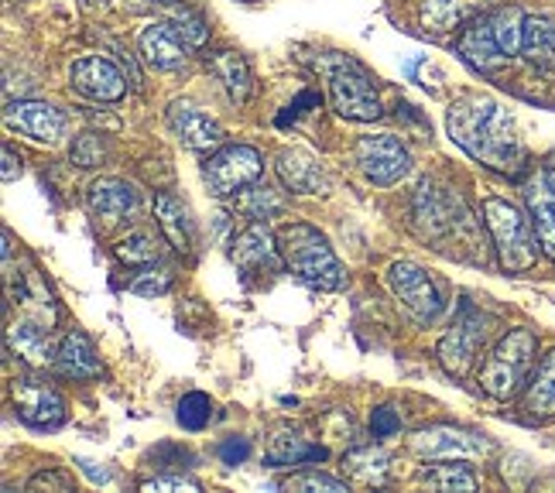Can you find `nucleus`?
I'll use <instances>...</instances> for the list:
<instances>
[{"mask_svg":"<svg viewBox=\"0 0 555 493\" xmlns=\"http://www.w3.org/2000/svg\"><path fill=\"white\" fill-rule=\"evenodd\" d=\"M446 127H450V138L480 165L504 171V176L521 171L525 144L518 138V124L494 96L483 93L460 96L450 106V114H446Z\"/></svg>","mask_w":555,"mask_h":493,"instance_id":"1","label":"nucleus"},{"mask_svg":"<svg viewBox=\"0 0 555 493\" xmlns=\"http://www.w3.org/2000/svg\"><path fill=\"white\" fill-rule=\"evenodd\" d=\"M278 247H282L285 268L319 291H336L344 288L347 274L339 268L336 254L330 247V241L309 223H288L278 230Z\"/></svg>","mask_w":555,"mask_h":493,"instance_id":"2","label":"nucleus"},{"mask_svg":"<svg viewBox=\"0 0 555 493\" xmlns=\"http://www.w3.org/2000/svg\"><path fill=\"white\" fill-rule=\"evenodd\" d=\"M483 226L490 233V241H494L498 261L504 271L518 274L539 264L542 244H539L535 223H531V217H525L515 203L498 199V196L483 199Z\"/></svg>","mask_w":555,"mask_h":493,"instance_id":"3","label":"nucleus"},{"mask_svg":"<svg viewBox=\"0 0 555 493\" xmlns=\"http://www.w3.org/2000/svg\"><path fill=\"white\" fill-rule=\"evenodd\" d=\"M535 353H539V339L531 329H507L498 347L487 353L483 367H480V388L483 394L511 401L528 388V374L535 367Z\"/></svg>","mask_w":555,"mask_h":493,"instance_id":"4","label":"nucleus"},{"mask_svg":"<svg viewBox=\"0 0 555 493\" xmlns=\"http://www.w3.org/2000/svg\"><path fill=\"white\" fill-rule=\"evenodd\" d=\"M326 82H330V103L339 117L347 120H377L380 111V96H377V79L360 66L350 55H326L323 59Z\"/></svg>","mask_w":555,"mask_h":493,"instance_id":"5","label":"nucleus"},{"mask_svg":"<svg viewBox=\"0 0 555 493\" xmlns=\"http://www.w3.org/2000/svg\"><path fill=\"white\" fill-rule=\"evenodd\" d=\"M261 171H264V158H261L258 147L223 144L206 158L203 182L217 199H227V196H237V192L247 189L250 182H258Z\"/></svg>","mask_w":555,"mask_h":493,"instance_id":"6","label":"nucleus"},{"mask_svg":"<svg viewBox=\"0 0 555 493\" xmlns=\"http://www.w3.org/2000/svg\"><path fill=\"white\" fill-rule=\"evenodd\" d=\"M409 449L422 459H460V463H480L494 453V442L483 432L460 425H429L418 428L409 439Z\"/></svg>","mask_w":555,"mask_h":493,"instance_id":"7","label":"nucleus"},{"mask_svg":"<svg viewBox=\"0 0 555 493\" xmlns=\"http://www.w3.org/2000/svg\"><path fill=\"white\" fill-rule=\"evenodd\" d=\"M415 230L422 233L425 241H446L460 233L469 217H466V206L460 203V196H453L450 189H439L433 182H422L418 192H415Z\"/></svg>","mask_w":555,"mask_h":493,"instance_id":"8","label":"nucleus"},{"mask_svg":"<svg viewBox=\"0 0 555 493\" xmlns=\"http://www.w3.org/2000/svg\"><path fill=\"white\" fill-rule=\"evenodd\" d=\"M11 401H14L17 418L31 428H41V432H52V428H59L62 421H66V401H62V394L38 374L14 377L11 380Z\"/></svg>","mask_w":555,"mask_h":493,"instance_id":"9","label":"nucleus"},{"mask_svg":"<svg viewBox=\"0 0 555 493\" xmlns=\"http://www.w3.org/2000/svg\"><path fill=\"white\" fill-rule=\"evenodd\" d=\"M487 326H490L487 315H480L474 309H463V315L453 323V329L446 333L439 339V347H436V356H439L446 374H450V377H466L469 374L477 353L483 350V342L490 336Z\"/></svg>","mask_w":555,"mask_h":493,"instance_id":"10","label":"nucleus"},{"mask_svg":"<svg viewBox=\"0 0 555 493\" xmlns=\"http://www.w3.org/2000/svg\"><path fill=\"white\" fill-rule=\"evenodd\" d=\"M357 165L374 185H395L412 171V155L395 134H371L357 141Z\"/></svg>","mask_w":555,"mask_h":493,"instance_id":"11","label":"nucleus"},{"mask_svg":"<svg viewBox=\"0 0 555 493\" xmlns=\"http://www.w3.org/2000/svg\"><path fill=\"white\" fill-rule=\"evenodd\" d=\"M388 285H391L398 302L409 309L418 319V323H433V319L442 312V295H439L433 277L425 274L418 264L395 261L391 271H388Z\"/></svg>","mask_w":555,"mask_h":493,"instance_id":"12","label":"nucleus"},{"mask_svg":"<svg viewBox=\"0 0 555 493\" xmlns=\"http://www.w3.org/2000/svg\"><path fill=\"white\" fill-rule=\"evenodd\" d=\"M230 261L250 277H264V274H282L285 257L271 230H264L261 223H250L247 230H241L237 237H233Z\"/></svg>","mask_w":555,"mask_h":493,"instance_id":"13","label":"nucleus"},{"mask_svg":"<svg viewBox=\"0 0 555 493\" xmlns=\"http://www.w3.org/2000/svg\"><path fill=\"white\" fill-rule=\"evenodd\" d=\"M69 82H73V90H76V93L90 96V100H96V103H117V100H124V93H127V79H124V73L114 66L111 59H103V55L76 59V62H73V69H69Z\"/></svg>","mask_w":555,"mask_h":493,"instance_id":"14","label":"nucleus"},{"mask_svg":"<svg viewBox=\"0 0 555 493\" xmlns=\"http://www.w3.org/2000/svg\"><path fill=\"white\" fill-rule=\"evenodd\" d=\"M456 52H460V59L466 62L469 69H477V73H483V76L498 73L501 66H507V62H511V59L504 55V49L498 46V38H494V28H490L487 11L477 14L474 21H466V25L460 28V35H456Z\"/></svg>","mask_w":555,"mask_h":493,"instance_id":"15","label":"nucleus"},{"mask_svg":"<svg viewBox=\"0 0 555 493\" xmlns=\"http://www.w3.org/2000/svg\"><path fill=\"white\" fill-rule=\"evenodd\" d=\"M168 124H172V131L179 134V141L189 147V152H217V147H223L227 134L220 120H212L206 111H199L196 103L189 100H176L172 106H168Z\"/></svg>","mask_w":555,"mask_h":493,"instance_id":"16","label":"nucleus"},{"mask_svg":"<svg viewBox=\"0 0 555 493\" xmlns=\"http://www.w3.org/2000/svg\"><path fill=\"white\" fill-rule=\"evenodd\" d=\"M4 120H8V127H14L17 134H25L38 144H55L62 134H66V117H62V111H55V106L46 100L8 103Z\"/></svg>","mask_w":555,"mask_h":493,"instance_id":"17","label":"nucleus"},{"mask_svg":"<svg viewBox=\"0 0 555 493\" xmlns=\"http://www.w3.org/2000/svg\"><path fill=\"white\" fill-rule=\"evenodd\" d=\"M138 203H141L138 189L120 182V179H96L87 189V209H90V217L103 226H117L127 217H134Z\"/></svg>","mask_w":555,"mask_h":493,"instance_id":"18","label":"nucleus"},{"mask_svg":"<svg viewBox=\"0 0 555 493\" xmlns=\"http://www.w3.org/2000/svg\"><path fill=\"white\" fill-rule=\"evenodd\" d=\"M138 46H141V55L147 66H155L162 73H179L189 62V46L168 21H152V25H144L138 35Z\"/></svg>","mask_w":555,"mask_h":493,"instance_id":"19","label":"nucleus"},{"mask_svg":"<svg viewBox=\"0 0 555 493\" xmlns=\"http://www.w3.org/2000/svg\"><path fill=\"white\" fill-rule=\"evenodd\" d=\"M274 171H278V179H282V185L288 192H295V196H312V192L326 189L323 165H319L309 152H302V147H285V152H278Z\"/></svg>","mask_w":555,"mask_h":493,"instance_id":"20","label":"nucleus"},{"mask_svg":"<svg viewBox=\"0 0 555 493\" xmlns=\"http://www.w3.org/2000/svg\"><path fill=\"white\" fill-rule=\"evenodd\" d=\"M525 206H528L531 223H535L542 254L555 264V192L545 179V171H535V176L525 182Z\"/></svg>","mask_w":555,"mask_h":493,"instance_id":"21","label":"nucleus"},{"mask_svg":"<svg viewBox=\"0 0 555 493\" xmlns=\"http://www.w3.org/2000/svg\"><path fill=\"white\" fill-rule=\"evenodd\" d=\"M155 220L158 230L165 233V241L172 244L179 254L196 250V220H192L189 203H182L172 192H158L155 196Z\"/></svg>","mask_w":555,"mask_h":493,"instance_id":"22","label":"nucleus"},{"mask_svg":"<svg viewBox=\"0 0 555 493\" xmlns=\"http://www.w3.org/2000/svg\"><path fill=\"white\" fill-rule=\"evenodd\" d=\"M55 367L62 377H69V380H96L103 374V360L93 347V339L87 333H66L59 342V350H55Z\"/></svg>","mask_w":555,"mask_h":493,"instance_id":"23","label":"nucleus"},{"mask_svg":"<svg viewBox=\"0 0 555 493\" xmlns=\"http://www.w3.org/2000/svg\"><path fill=\"white\" fill-rule=\"evenodd\" d=\"M483 11H487V0H422L418 21L425 31L446 35V31L463 28L466 21H474Z\"/></svg>","mask_w":555,"mask_h":493,"instance_id":"24","label":"nucleus"},{"mask_svg":"<svg viewBox=\"0 0 555 493\" xmlns=\"http://www.w3.org/2000/svg\"><path fill=\"white\" fill-rule=\"evenodd\" d=\"M8 350L17 353L21 360L28 363V367H46V363H55L49 326H38V323H31V319H25V315L8 326Z\"/></svg>","mask_w":555,"mask_h":493,"instance_id":"25","label":"nucleus"},{"mask_svg":"<svg viewBox=\"0 0 555 493\" xmlns=\"http://www.w3.org/2000/svg\"><path fill=\"white\" fill-rule=\"evenodd\" d=\"M206 69L212 73V79L223 86V93L230 96V103L244 106L250 100L254 76H250V66H247V59L241 52H217V55H209Z\"/></svg>","mask_w":555,"mask_h":493,"instance_id":"26","label":"nucleus"},{"mask_svg":"<svg viewBox=\"0 0 555 493\" xmlns=\"http://www.w3.org/2000/svg\"><path fill=\"white\" fill-rule=\"evenodd\" d=\"M330 453L323 445H315L309 439H302L298 432H274V439L268 442V453L264 459L271 466H306V463H323Z\"/></svg>","mask_w":555,"mask_h":493,"instance_id":"27","label":"nucleus"},{"mask_svg":"<svg viewBox=\"0 0 555 493\" xmlns=\"http://www.w3.org/2000/svg\"><path fill=\"white\" fill-rule=\"evenodd\" d=\"M388 469H391V456L380 445H360L344 456V480L364 486H380L388 480Z\"/></svg>","mask_w":555,"mask_h":493,"instance_id":"28","label":"nucleus"},{"mask_svg":"<svg viewBox=\"0 0 555 493\" xmlns=\"http://www.w3.org/2000/svg\"><path fill=\"white\" fill-rule=\"evenodd\" d=\"M525 412L531 418H539V421H552L555 418V350L542 356L535 377L528 380Z\"/></svg>","mask_w":555,"mask_h":493,"instance_id":"29","label":"nucleus"},{"mask_svg":"<svg viewBox=\"0 0 555 493\" xmlns=\"http://www.w3.org/2000/svg\"><path fill=\"white\" fill-rule=\"evenodd\" d=\"M521 55L528 62H535L539 69L555 73V17L531 14L525 17V46Z\"/></svg>","mask_w":555,"mask_h":493,"instance_id":"30","label":"nucleus"},{"mask_svg":"<svg viewBox=\"0 0 555 493\" xmlns=\"http://www.w3.org/2000/svg\"><path fill=\"white\" fill-rule=\"evenodd\" d=\"M418 480L429 490H439V493H474L480 486L474 469L460 459H433V466H425L418 473Z\"/></svg>","mask_w":555,"mask_h":493,"instance_id":"31","label":"nucleus"},{"mask_svg":"<svg viewBox=\"0 0 555 493\" xmlns=\"http://www.w3.org/2000/svg\"><path fill=\"white\" fill-rule=\"evenodd\" d=\"M487 17H490V28H494V38L504 49V55L518 59L521 46H525V11L515 4H504V8L487 11Z\"/></svg>","mask_w":555,"mask_h":493,"instance_id":"32","label":"nucleus"},{"mask_svg":"<svg viewBox=\"0 0 555 493\" xmlns=\"http://www.w3.org/2000/svg\"><path fill=\"white\" fill-rule=\"evenodd\" d=\"M237 206L247 212V217H254V220H268L271 212H282V196H278L271 185L250 182L247 189H241Z\"/></svg>","mask_w":555,"mask_h":493,"instance_id":"33","label":"nucleus"},{"mask_svg":"<svg viewBox=\"0 0 555 493\" xmlns=\"http://www.w3.org/2000/svg\"><path fill=\"white\" fill-rule=\"evenodd\" d=\"M114 254L120 257L124 264H138V268H144V264H155V261H158V241L152 237V233L138 230V233H127L124 241H117Z\"/></svg>","mask_w":555,"mask_h":493,"instance_id":"34","label":"nucleus"},{"mask_svg":"<svg viewBox=\"0 0 555 493\" xmlns=\"http://www.w3.org/2000/svg\"><path fill=\"white\" fill-rule=\"evenodd\" d=\"M168 25H172L179 35H182V41L189 49H199V46H206V38H209V25H206V17L199 14V11H192V8H172L168 11Z\"/></svg>","mask_w":555,"mask_h":493,"instance_id":"35","label":"nucleus"},{"mask_svg":"<svg viewBox=\"0 0 555 493\" xmlns=\"http://www.w3.org/2000/svg\"><path fill=\"white\" fill-rule=\"evenodd\" d=\"M176 418L182 428H189V432H199V428H206L212 421V401L203 394V391H189L179 408H176Z\"/></svg>","mask_w":555,"mask_h":493,"instance_id":"36","label":"nucleus"},{"mask_svg":"<svg viewBox=\"0 0 555 493\" xmlns=\"http://www.w3.org/2000/svg\"><path fill=\"white\" fill-rule=\"evenodd\" d=\"M106 158V144L100 134H79L69 147V161L79 168H96Z\"/></svg>","mask_w":555,"mask_h":493,"instance_id":"37","label":"nucleus"},{"mask_svg":"<svg viewBox=\"0 0 555 493\" xmlns=\"http://www.w3.org/2000/svg\"><path fill=\"white\" fill-rule=\"evenodd\" d=\"M282 490H326V493H347V480H336V477H326V473H295V477H285L282 480Z\"/></svg>","mask_w":555,"mask_h":493,"instance_id":"38","label":"nucleus"},{"mask_svg":"<svg viewBox=\"0 0 555 493\" xmlns=\"http://www.w3.org/2000/svg\"><path fill=\"white\" fill-rule=\"evenodd\" d=\"M168 288H172V271H147L131 282L134 295H165Z\"/></svg>","mask_w":555,"mask_h":493,"instance_id":"39","label":"nucleus"},{"mask_svg":"<svg viewBox=\"0 0 555 493\" xmlns=\"http://www.w3.org/2000/svg\"><path fill=\"white\" fill-rule=\"evenodd\" d=\"M371 432H374V439H388V436L401 432V418H398V412L388 408V404H380V408H374V412H371Z\"/></svg>","mask_w":555,"mask_h":493,"instance_id":"40","label":"nucleus"},{"mask_svg":"<svg viewBox=\"0 0 555 493\" xmlns=\"http://www.w3.org/2000/svg\"><path fill=\"white\" fill-rule=\"evenodd\" d=\"M28 490L38 493V490H55V493H69L73 490V477L59 473V469H46V473H35L28 480Z\"/></svg>","mask_w":555,"mask_h":493,"instance_id":"41","label":"nucleus"},{"mask_svg":"<svg viewBox=\"0 0 555 493\" xmlns=\"http://www.w3.org/2000/svg\"><path fill=\"white\" fill-rule=\"evenodd\" d=\"M247 456H250V439H244V436L223 439V445H220V463L223 466H241Z\"/></svg>","mask_w":555,"mask_h":493,"instance_id":"42","label":"nucleus"},{"mask_svg":"<svg viewBox=\"0 0 555 493\" xmlns=\"http://www.w3.org/2000/svg\"><path fill=\"white\" fill-rule=\"evenodd\" d=\"M141 490L147 493H162V490H203L199 480H192V477H152V480H144Z\"/></svg>","mask_w":555,"mask_h":493,"instance_id":"43","label":"nucleus"},{"mask_svg":"<svg viewBox=\"0 0 555 493\" xmlns=\"http://www.w3.org/2000/svg\"><path fill=\"white\" fill-rule=\"evenodd\" d=\"M21 179V158L14 155V147H4V182Z\"/></svg>","mask_w":555,"mask_h":493,"instance_id":"44","label":"nucleus"},{"mask_svg":"<svg viewBox=\"0 0 555 493\" xmlns=\"http://www.w3.org/2000/svg\"><path fill=\"white\" fill-rule=\"evenodd\" d=\"M79 463V469L82 473H87L93 483H111V473H106V469H96V463H90V459H76Z\"/></svg>","mask_w":555,"mask_h":493,"instance_id":"45","label":"nucleus"},{"mask_svg":"<svg viewBox=\"0 0 555 493\" xmlns=\"http://www.w3.org/2000/svg\"><path fill=\"white\" fill-rule=\"evenodd\" d=\"M111 0H82V8H106Z\"/></svg>","mask_w":555,"mask_h":493,"instance_id":"46","label":"nucleus"},{"mask_svg":"<svg viewBox=\"0 0 555 493\" xmlns=\"http://www.w3.org/2000/svg\"><path fill=\"white\" fill-rule=\"evenodd\" d=\"M545 171V179H548V185H552V192H555V168H542Z\"/></svg>","mask_w":555,"mask_h":493,"instance_id":"47","label":"nucleus"}]
</instances>
